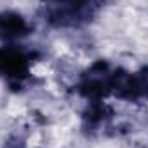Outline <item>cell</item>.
<instances>
[{
	"label": "cell",
	"mask_w": 148,
	"mask_h": 148,
	"mask_svg": "<svg viewBox=\"0 0 148 148\" xmlns=\"http://www.w3.org/2000/svg\"><path fill=\"white\" fill-rule=\"evenodd\" d=\"M112 77L114 71L110 69V66L107 62L98 60L83 74V79L79 83V91L83 97L93 102H100V98L112 93Z\"/></svg>",
	"instance_id": "1"
},
{
	"label": "cell",
	"mask_w": 148,
	"mask_h": 148,
	"mask_svg": "<svg viewBox=\"0 0 148 148\" xmlns=\"http://www.w3.org/2000/svg\"><path fill=\"white\" fill-rule=\"evenodd\" d=\"M29 59L17 48L0 50V74H5L10 79L21 81L28 76Z\"/></svg>",
	"instance_id": "2"
},
{
	"label": "cell",
	"mask_w": 148,
	"mask_h": 148,
	"mask_svg": "<svg viewBox=\"0 0 148 148\" xmlns=\"http://www.w3.org/2000/svg\"><path fill=\"white\" fill-rule=\"evenodd\" d=\"M29 33V26L21 14L16 12H0V40L10 41Z\"/></svg>",
	"instance_id": "3"
}]
</instances>
